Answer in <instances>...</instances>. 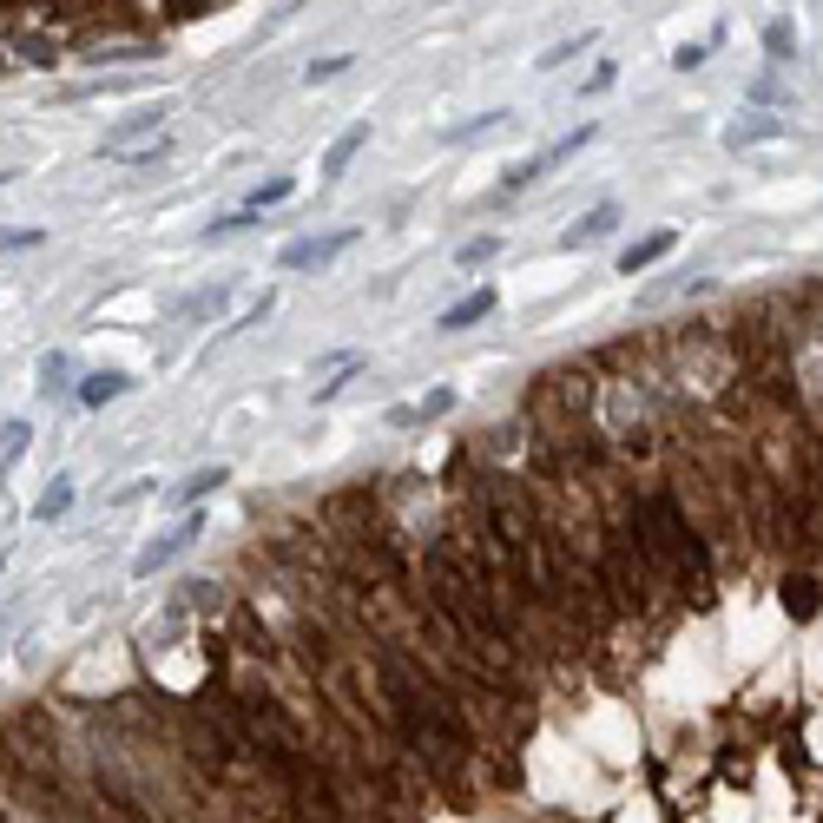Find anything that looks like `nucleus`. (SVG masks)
Segmentation results:
<instances>
[{"label": "nucleus", "instance_id": "3", "mask_svg": "<svg viewBox=\"0 0 823 823\" xmlns=\"http://www.w3.org/2000/svg\"><path fill=\"white\" fill-rule=\"evenodd\" d=\"M349 244H356V231H330V238H297V244H284V257H277V264H284V270H323V264H336Z\"/></svg>", "mask_w": 823, "mask_h": 823}, {"label": "nucleus", "instance_id": "28", "mask_svg": "<svg viewBox=\"0 0 823 823\" xmlns=\"http://www.w3.org/2000/svg\"><path fill=\"white\" fill-rule=\"evenodd\" d=\"M159 14L165 20H198V14H211V7H205V0H165Z\"/></svg>", "mask_w": 823, "mask_h": 823}, {"label": "nucleus", "instance_id": "11", "mask_svg": "<svg viewBox=\"0 0 823 823\" xmlns=\"http://www.w3.org/2000/svg\"><path fill=\"white\" fill-rule=\"evenodd\" d=\"M159 119H165V106H139V112H126V119L106 132V152H126L139 132H159Z\"/></svg>", "mask_w": 823, "mask_h": 823}, {"label": "nucleus", "instance_id": "22", "mask_svg": "<svg viewBox=\"0 0 823 823\" xmlns=\"http://www.w3.org/2000/svg\"><path fill=\"white\" fill-rule=\"evenodd\" d=\"M349 66H356V60H349V53H330V60H317V66H303V86H330L336 73H349Z\"/></svg>", "mask_w": 823, "mask_h": 823}, {"label": "nucleus", "instance_id": "4", "mask_svg": "<svg viewBox=\"0 0 823 823\" xmlns=\"http://www.w3.org/2000/svg\"><path fill=\"white\" fill-rule=\"evenodd\" d=\"M191 540H198V514H191L185 527H172V534H159V540H152V547H145V554L132 560V573H139V580H152V573H159L165 560H178V554H185Z\"/></svg>", "mask_w": 823, "mask_h": 823}, {"label": "nucleus", "instance_id": "21", "mask_svg": "<svg viewBox=\"0 0 823 823\" xmlns=\"http://www.w3.org/2000/svg\"><path fill=\"white\" fill-rule=\"evenodd\" d=\"M764 53H771V60L797 53V27H791V20H771V27H764Z\"/></svg>", "mask_w": 823, "mask_h": 823}, {"label": "nucleus", "instance_id": "13", "mask_svg": "<svg viewBox=\"0 0 823 823\" xmlns=\"http://www.w3.org/2000/svg\"><path fill=\"white\" fill-rule=\"evenodd\" d=\"M363 145H369V126H349V132H336V139H330V152H323V172H349V159H356V152H363Z\"/></svg>", "mask_w": 823, "mask_h": 823}, {"label": "nucleus", "instance_id": "9", "mask_svg": "<svg viewBox=\"0 0 823 823\" xmlns=\"http://www.w3.org/2000/svg\"><path fill=\"white\" fill-rule=\"evenodd\" d=\"M784 613L791 619H817L823 613V586L810 573H784Z\"/></svg>", "mask_w": 823, "mask_h": 823}, {"label": "nucleus", "instance_id": "12", "mask_svg": "<svg viewBox=\"0 0 823 823\" xmlns=\"http://www.w3.org/2000/svg\"><path fill=\"white\" fill-rule=\"evenodd\" d=\"M224 481H231V468H224V461H218V468H198V475H185V481L172 488V501H178V507H198L205 494H218Z\"/></svg>", "mask_w": 823, "mask_h": 823}, {"label": "nucleus", "instance_id": "6", "mask_svg": "<svg viewBox=\"0 0 823 823\" xmlns=\"http://www.w3.org/2000/svg\"><path fill=\"white\" fill-rule=\"evenodd\" d=\"M791 132V119H771V112H751V119H738V126L725 132V145L731 152H744V145H771V139H784Z\"/></svg>", "mask_w": 823, "mask_h": 823}, {"label": "nucleus", "instance_id": "15", "mask_svg": "<svg viewBox=\"0 0 823 823\" xmlns=\"http://www.w3.org/2000/svg\"><path fill=\"white\" fill-rule=\"evenodd\" d=\"M290 191H297V178H264V185L244 198V211H270V205H284Z\"/></svg>", "mask_w": 823, "mask_h": 823}, {"label": "nucleus", "instance_id": "27", "mask_svg": "<svg viewBox=\"0 0 823 823\" xmlns=\"http://www.w3.org/2000/svg\"><path fill=\"white\" fill-rule=\"evenodd\" d=\"M718 40H692V47H679L672 53V66H679V73H692V66H705V53H712Z\"/></svg>", "mask_w": 823, "mask_h": 823}, {"label": "nucleus", "instance_id": "8", "mask_svg": "<svg viewBox=\"0 0 823 823\" xmlns=\"http://www.w3.org/2000/svg\"><path fill=\"white\" fill-rule=\"evenodd\" d=\"M494 310V284H481V290H468L461 303H448L442 317H435V330H468V323H481Z\"/></svg>", "mask_w": 823, "mask_h": 823}, {"label": "nucleus", "instance_id": "29", "mask_svg": "<svg viewBox=\"0 0 823 823\" xmlns=\"http://www.w3.org/2000/svg\"><path fill=\"white\" fill-rule=\"evenodd\" d=\"M47 231H0V251H33Z\"/></svg>", "mask_w": 823, "mask_h": 823}, {"label": "nucleus", "instance_id": "16", "mask_svg": "<svg viewBox=\"0 0 823 823\" xmlns=\"http://www.w3.org/2000/svg\"><path fill=\"white\" fill-rule=\"evenodd\" d=\"M66 507H73V481H53V488L47 494H40V501H33V514H40V521H60V514H66Z\"/></svg>", "mask_w": 823, "mask_h": 823}, {"label": "nucleus", "instance_id": "19", "mask_svg": "<svg viewBox=\"0 0 823 823\" xmlns=\"http://www.w3.org/2000/svg\"><path fill=\"white\" fill-rule=\"evenodd\" d=\"M586 139H593V126H580V132H567V139H554L547 152H534V159H540V172H547V165H560V159H573V152H580Z\"/></svg>", "mask_w": 823, "mask_h": 823}, {"label": "nucleus", "instance_id": "25", "mask_svg": "<svg viewBox=\"0 0 823 823\" xmlns=\"http://www.w3.org/2000/svg\"><path fill=\"white\" fill-rule=\"evenodd\" d=\"M409 409H415V422H435V415H448V409H455V396H448V389H435V396L409 402Z\"/></svg>", "mask_w": 823, "mask_h": 823}, {"label": "nucleus", "instance_id": "2", "mask_svg": "<svg viewBox=\"0 0 823 823\" xmlns=\"http://www.w3.org/2000/svg\"><path fill=\"white\" fill-rule=\"evenodd\" d=\"M626 514H633L639 540H646L659 580L679 600H712V540L698 534V521L685 514V501L672 488H626Z\"/></svg>", "mask_w": 823, "mask_h": 823}, {"label": "nucleus", "instance_id": "5", "mask_svg": "<svg viewBox=\"0 0 823 823\" xmlns=\"http://www.w3.org/2000/svg\"><path fill=\"white\" fill-rule=\"evenodd\" d=\"M619 231V205H593L573 231H560V251H580V244H600V238H613Z\"/></svg>", "mask_w": 823, "mask_h": 823}, {"label": "nucleus", "instance_id": "31", "mask_svg": "<svg viewBox=\"0 0 823 823\" xmlns=\"http://www.w3.org/2000/svg\"><path fill=\"white\" fill-rule=\"evenodd\" d=\"M7 178H14V172H0V185H7Z\"/></svg>", "mask_w": 823, "mask_h": 823}, {"label": "nucleus", "instance_id": "1", "mask_svg": "<svg viewBox=\"0 0 823 823\" xmlns=\"http://www.w3.org/2000/svg\"><path fill=\"white\" fill-rule=\"evenodd\" d=\"M369 679H376V705H382V731L396 738V758L422 771V784L435 791H468L481 764V731L468 725L461 698L442 685V672L415 652L396 646H369Z\"/></svg>", "mask_w": 823, "mask_h": 823}, {"label": "nucleus", "instance_id": "20", "mask_svg": "<svg viewBox=\"0 0 823 823\" xmlns=\"http://www.w3.org/2000/svg\"><path fill=\"white\" fill-rule=\"evenodd\" d=\"M27 435H33L27 422H7V428H0V468H14V461L27 455Z\"/></svg>", "mask_w": 823, "mask_h": 823}, {"label": "nucleus", "instance_id": "14", "mask_svg": "<svg viewBox=\"0 0 823 823\" xmlns=\"http://www.w3.org/2000/svg\"><path fill=\"white\" fill-rule=\"evenodd\" d=\"M73 389V356H47L40 363V396H66Z\"/></svg>", "mask_w": 823, "mask_h": 823}, {"label": "nucleus", "instance_id": "23", "mask_svg": "<svg viewBox=\"0 0 823 823\" xmlns=\"http://www.w3.org/2000/svg\"><path fill=\"white\" fill-rule=\"evenodd\" d=\"M501 119H507V112H481L475 126H448L442 139H448V145H461V139H481V132H494V126H501Z\"/></svg>", "mask_w": 823, "mask_h": 823}, {"label": "nucleus", "instance_id": "17", "mask_svg": "<svg viewBox=\"0 0 823 823\" xmlns=\"http://www.w3.org/2000/svg\"><path fill=\"white\" fill-rule=\"evenodd\" d=\"M494 251H501V238L488 231V238H468V244H461L455 264H461V270H481V264H494Z\"/></svg>", "mask_w": 823, "mask_h": 823}, {"label": "nucleus", "instance_id": "30", "mask_svg": "<svg viewBox=\"0 0 823 823\" xmlns=\"http://www.w3.org/2000/svg\"><path fill=\"white\" fill-rule=\"evenodd\" d=\"M613 80H619V66L606 60V66H593V73H586V86H580V93H606V86H613Z\"/></svg>", "mask_w": 823, "mask_h": 823}, {"label": "nucleus", "instance_id": "7", "mask_svg": "<svg viewBox=\"0 0 823 823\" xmlns=\"http://www.w3.org/2000/svg\"><path fill=\"white\" fill-rule=\"evenodd\" d=\"M672 244H679V231H652V238L626 244V251H619V277H639V270H652L665 251H672Z\"/></svg>", "mask_w": 823, "mask_h": 823}, {"label": "nucleus", "instance_id": "26", "mask_svg": "<svg viewBox=\"0 0 823 823\" xmlns=\"http://www.w3.org/2000/svg\"><path fill=\"white\" fill-rule=\"evenodd\" d=\"M14 47L27 53V60H40V66H47L53 53H60V47H53V40H40V33H14Z\"/></svg>", "mask_w": 823, "mask_h": 823}, {"label": "nucleus", "instance_id": "32", "mask_svg": "<svg viewBox=\"0 0 823 823\" xmlns=\"http://www.w3.org/2000/svg\"><path fill=\"white\" fill-rule=\"evenodd\" d=\"M0 567H7V560H0Z\"/></svg>", "mask_w": 823, "mask_h": 823}, {"label": "nucleus", "instance_id": "10", "mask_svg": "<svg viewBox=\"0 0 823 823\" xmlns=\"http://www.w3.org/2000/svg\"><path fill=\"white\" fill-rule=\"evenodd\" d=\"M126 389H132V376H126V369H93V376H86L80 389H73V396H80L86 409H99V402H112V396H126Z\"/></svg>", "mask_w": 823, "mask_h": 823}, {"label": "nucleus", "instance_id": "18", "mask_svg": "<svg viewBox=\"0 0 823 823\" xmlns=\"http://www.w3.org/2000/svg\"><path fill=\"white\" fill-rule=\"evenodd\" d=\"M586 47H593V33H567V40H554V47L540 53V66H567V60H580Z\"/></svg>", "mask_w": 823, "mask_h": 823}, {"label": "nucleus", "instance_id": "24", "mask_svg": "<svg viewBox=\"0 0 823 823\" xmlns=\"http://www.w3.org/2000/svg\"><path fill=\"white\" fill-rule=\"evenodd\" d=\"M251 224H257V211H224V218L211 224L205 238H238V231H251Z\"/></svg>", "mask_w": 823, "mask_h": 823}]
</instances>
